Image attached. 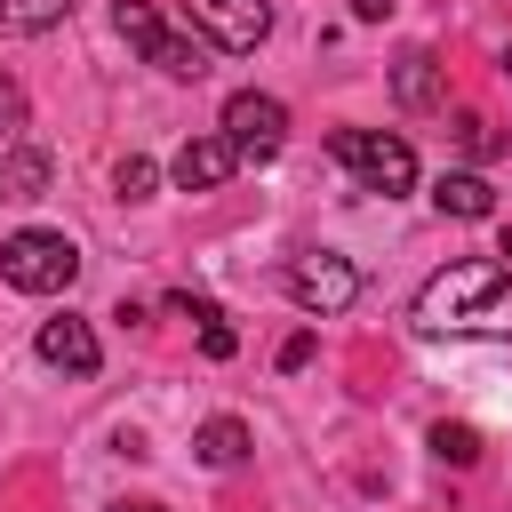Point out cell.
<instances>
[{
    "mask_svg": "<svg viewBox=\"0 0 512 512\" xmlns=\"http://www.w3.org/2000/svg\"><path fill=\"white\" fill-rule=\"evenodd\" d=\"M328 152L360 176V192H384V200H400L408 184H416V152L400 144V136H384V128H336L328 136Z\"/></svg>",
    "mask_w": 512,
    "mask_h": 512,
    "instance_id": "277c9868",
    "label": "cell"
},
{
    "mask_svg": "<svg viewBox=\"0 0 512 512\" xmlns=\"http://www.w3.org/2000/svg\"><path fill=\"white\" fill-rule=\"evenodd\" d=\"M0 136H24V88H16V72H0Z\"/></svg>",
    "mask_w": 512,
    "mask_h": 512,
    "instance_id": "ac0fdd59",
    "label": "cell"
},
{
    "mask_svg": "<svg viewBox=\"0 0 512 512\" xmlns=\"http://www.w3.org/2000/svg\"><path fill=\"white\" fill-rule=\"evenodd\" d=\"M0 280L24 288V296H64L80 280V248L64 232H48V224H24V232L0 240Z\"/></svg>",
    "mask_w": 512,
    "mask_h": 512,
    "instance_id": "7a4b0ae2",
    "label": "cell"
},
{
    "mask_svg": "<svg viewBox=\"0 0 512 512\" xmlns=\"http://www.w3.org/2000/svg\"><path fill=\"white\" fill-rule=\"evenodd\" d=\"M40 192H48V152L16 144L8 152V176H0V200H40Z\"/></svg>",
    "mask_w": 512,
    "mask_h": 512,
    "instance_id": "5bb4252c",
    "label": "cell"
},
{
    "mask_svg": "<svg viewBox=\"0 0 512 512\" xmlns=\"http://www.w3.org/2000/svg\"><path fill=\"white\" fill-rule=\"evenodd\" d=\"M432 208H440V216H456V224H480V216H496V184H488V176H472V168H456V176H440V184H432Z\"/></svg>",
    "mask_w": 512,
    "mask_h": 512,
    "instance_id": "30bf717a",
    "label": "cell"
},
{
    "mask_svg": "<svg viewBox=\"0 0 512 512\" xmlns=\"http://www.w3.org/2000/svg\"><path fill=\"white\" fill-rule=\"evenodd\" d=\"M224 144L240 152V168H248V160H272V152L288 144V104H280V96H264V88L224 96Z\"/></svg>",
    "mask_w": 512,
    "mask_h": 512,
    "instance_id": "8992f818",
    "label": "cell"
},
{
    "mask_svg": "<svg viewBox=\"0 0 512 512\" xmlns=\"http://www.w3.org/2000/svg\"><path fill=\"white\" fill-rule=\"evenodd\" d=\"M232 344H240V336L224 328V312H208V328H200V352H208V360H232Z\"/></svg>",
    "mask_w": 512,
    "mask_h": 512,
    "instance_id": "d6986e66",
    "label": "cell"
},
{
    "mask_svg": "<svg viewBox=\"0 0 512 512\" xmlns=\"http://www.w3.org/2000/svg\"><path fill=\"white\" fill-rule=\"evenodd\" d=\"M384 8H392V0H352V16H360V24H376Z\"/></svg>",
    "mask_w": 512,
    "mask_h": 512,
    "instance_id": "44dd1931",
    "label": "cell"
},
{
    "mask_svg": "<svg viewBox=\"0 0 512 512\" xmlns=\"http://www.w3.org/2000/svg\"><path fill=\"white\" fill-rule=\"evenodd\" d=\"M504 80H512V48H504Z\"/></svg>",
    "mask_w": 512,
    "mask_h": 512,
    "instance_id": "603a6c76",
    "label": "cell"
},
{
    "mask_svg": "<svg viewBox=\"0 0 512 512\" xmlns=\"http://www.w3.org/2000/svg\"><path fill=\"white\" fill-rule=\"evenodd\" d=\"M448 136H456V152H472V160H496V152H504V136H496V120H488V112H456V128H448Z\"/></svg>",
    "mask_w": 512,
    "mask_h": 512,
    "instance_id": "9a60e30c",
    "label": "cell"
},
{
    "mask_svg": "<svg viewBox=\"0 0 512 512\" xmlns=\"http://www.w3.org/2000/svg\"><path fill=\"white\" fill-rule=\"evenodd\" d=\"M304 360H312V328H296V336L280 344V368H304Z\"/></svg>",
    "mask_w": 512,
    "mask_h": 512,
    "instance_id": "ffe728a7",
    "label": "cell"
},
{
    "mask_svg": "<svg viewBox=\"0 0 512 512\" xmlns=\"http://www.w3.org/2000/svg\"><path fill=\"white\" fill-rule=\"evenodd\" d=\"M32 344H40V360H48V368H64V376H96V360H104V352H96V328H88V320H72V312H64V320H40V336H32Z\"/></svg>",
    "mask_w": 512,
    "mask_h": 512,
    "instance_id": "9c48e42d",
    "label": "cell"
},
{
    "mask_svg": "<svg viewBox=\"0 0 512 512\" xmlns=\"http://www.w3.org/2000/svg\"><path fill=\"white\" fill-rule=\"evenodd\" d=\"M504 256H512V232H504Z\"/></svg>",
    "mask_w": 512,
    "mask_h": 512,
    "instance_id": "cb8c5ba5",
    "label": "cell"
},
{
    "mask_svg": "<svg viewBox=\"0 0 512 512\" xmlns=\"http://www.w3.org/2000/svg\"><path fill=\"white\" fill-rule=\"evenodd\" d=\"M432 456L440 464H480V432L472 424H432Z\"/></svg>",
    "mask_w": 512,
    "mask_h": 512,
    "instance_id": "2e32d148",
    "label": "cell"
},
{
    "mask_svg": "<svg viewBox=\"0 0 512 512\" xmlns=\"http://www.w3.org/2000/svg\"><path fill=\"white\" fill-rule=\"evenodd\" d=\"M416 328H432V336H512V272L488 264V256L440 264L416 288Z\"/></svg>",
    "mask_w": 512,
    "mask_h": 512,
    "instance_id": "6da1fadb",
    "label": "cell"
},
{
    "mask_svg": "<svg viewBox=\"0 0 512 512\" xmlns=\"http://www.w3.org/2000/svg\"><path fill=\"white\" fill-rule=\"evenodd\" d=\"M288 296H296L312 320H336V312H352L360 272H352V256H336V248H304V256L288 264Z\"/></svg>",
    "mask_w": 512,
    "mask_h": 512,
    "instance_id": "5b68a950",
    "label": "cell"
},
{
    "mask_svg": "<svg viewBox=\"0 0 512 512\" xmlns=\"http://www.w3.org/2000/svg\"><path fill=\"white\" fill-rule=\"evenodd\" d=\"M112 512H168V504H112Z\"/></svg>",
    "mask_w": 512,
    "mask_h": 512,
    "instance_id": "7402d4cb",
    "label": "cell"
},
{
    "mask_svg": "<svg viewBox=\"0 0 512 512\" xmlns=\"http://www.w3.org/2000/svg\"><path fill=\"white\" fill-rule=\"evenodd\" d=\"M184 16L208 32V48L224 56H248L264 32H272V0H184Z\"/></svg>",
    "mask_w": 512,
    "mask_h": 512,
    "instance_id": "52a82bcc",
    "label": "cell"
},
{
    "mask_svg": "<svg viewBox=\"0 0 512 512\" xmlns=\"http://www.w3.org/2000/svg\"><path fill=\"white\" fill-rule=\"evenodd\" d=\"M248 448H256V440H248V424H240V416H208V424L192 432V456H200L208 472H232V464H248Z\"/></svg>",
    "mask_w": 512,
    "mask_h": 512,
    "instance_id": "8fae6325",
    "label": "cell"
},
{
    "mask_svg": "<svg viewBox=\"0 0 512 512\" xmlns=\"http://www.w3.org/2000/svg\"><path fill=\"white\" fill-rule=\"evenodd\" d=\"M112 32L128 40V48H144V64H160L168 80H208V40L200 32H168L160 24V8H144V0H112Z\"/></svg>",
    "mask_w": 512,
    "mask_h": 512,
    "instance_id": "3957f363",
    "label": "cell"
},
{
    "mask_svg": "<svg viewBox=\"0 0 512 512\" xmlns=\"http://www.w3.org/2000/svg\"><path fill=\"white\" fill-rule=\"evenodd\" d=\"M152 176H160V168H152L144 152H128V160L112 168V184H120V200H152Z\"/></svg>",
    "mask_w": 512,
    "mask_h": 512,
    "instance_id": "e0dca14e",
    "label": "cell"
},
{
    "mask_svg": "<svg viewBox=\"0 0 512 512\" xmlns=\"http://www.w3.org/2000/svg\"><path fill=\"white\" fill-rule=\"evenodd\" d=\"M392 96H400L408 112H432V104H440V56H432V48H408V56L392 64Z\"/></svg>",
    "mask_w": 512,
    "mask_h": 512,
    "instance_id": "7c38bea8",
    "label": "cell"
},
{
    "mask_svg": "<svg viewBox=\"0 0 512 512\" xmlns=\"http://www.w3.org/2000/svg\"><path fill=\"white\" fill-rule=\"evenodd\" d=\"M72 16V0H0V32L24 40V32H56Z\"/></svg>",
    "mask_w": 512,
    "mask_h": 512,
    "instance_id": "4fadbf2b",
    "label": "cell"
},
{
    "mask_svg": "<svg viewBox=\"0 0 512 512\" xmlns=\"http://www.w3.org/2000/svg\"><path fill=\"white\" fill-rule=\"evenodd\" d=\"M232 168H240V152L224 144V128H216V136H192V144L168 160L176 192H216V184H232Z\"/></svg>",
    "mask_w": 512,
    "mask_h": 512,
    "instance_id": "ba28073f",
    "label": "cell"
}]
</instances>
